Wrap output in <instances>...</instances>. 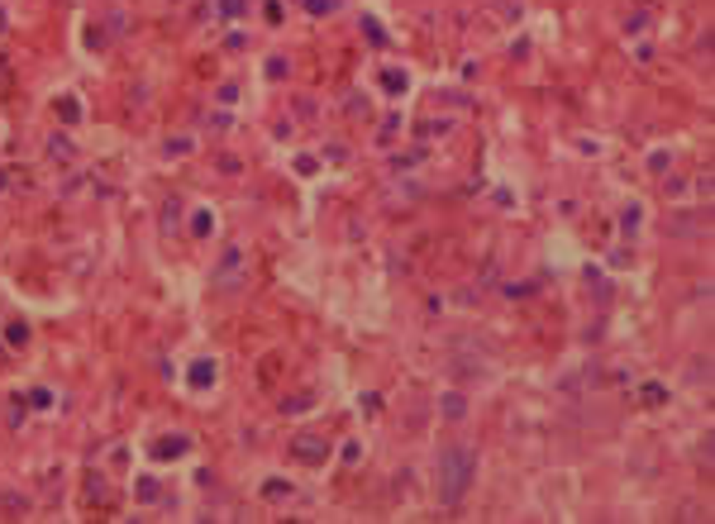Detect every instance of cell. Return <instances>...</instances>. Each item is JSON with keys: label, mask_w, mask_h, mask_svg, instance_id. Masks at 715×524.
I'll list each match as a JSON object with an SVG mask.
<instances>
[{"label": "cell", "mask_w": 715, "mask_h": 524, "mask_svg": "<svg viewBox=\"0 0 715 524\" xmlns=\"http://www.w3.org/2000/svg\"><path fill=\"white\" fill-rule=\"evenodd\" d=\"M468 472H472V458L458 448L444 458V500H458L463 496V486H468Z\"/></svg>", "instance_id": "cell-1"}, {"label": "cell", "mask_w": 715, "mask_h": 524, "mask_svg": "<svg viewBox=\"0 0 715 524\" xmlns=\"http://www.w3.org/2000/svg\"><path fill=\"white\" fill-rule=\"evenodd\" d=\"M0 29H5V15H0Z\"/></svg>", "instance_id": "cell-4"}, {"label": "cell", "mask_w": 715, "mask_h": 524, "mask_svg": "<svg viewBox=\"0 0 715 524\" xmlns=\"http://www.w3.org/2000/svg\"><path fill=\"white\" fill-rule=\"evenodd\" d=\"M158 453H162V458H177V453H186V439H162Z\"/></svg>", "instance_id": "cell-3"}, {"label": "cell", "mask_w": 715, "mask_h": 524, "mask_svg": "<svg viewBox=\"0 0 715 524\" xmlns=\"http://www.w3.org/2000/svg\"><path fill=\"white\" fill-rule=\"evenodd\" d=\"M186 377H191V386H210L215 363H205V358H201V363H191V372H186Z\"/></svg>", "instance_id": "cell-2"}]
</instances>
